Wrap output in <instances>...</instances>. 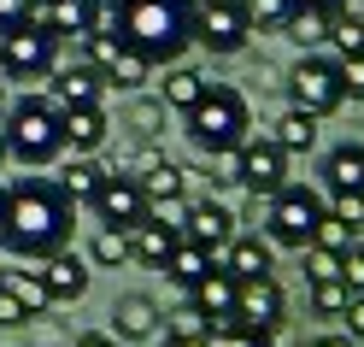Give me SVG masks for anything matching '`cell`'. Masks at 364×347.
<instances>
[{
    "label": "cell",
    "mask_w": 364,
    "mask_h": 347,
    "mask_svg": "<svg viewBox=\"0 0 364 347\" xmlns=\"http://www.w3.org/2000/svg\"><path fill=\"white\" fill-rule=\"evenodd\" d=\"M71 224L77 206L65 200L53 182L24 177L18 189H6V212H0V247L12 259H53L71 247Z\"/></svg>",
    "instance_id": "1"
},
{
    "label": "cell",
    "mask_w": 364,
    "mask_h": 347,
    "mask_svg": "<svg viewBox=\"0 0 364 347\" xmlns=\"http://www.w3.org/2000/svg\"><path fill=\"white\" fill-rule=\"evenodd\" d=\"M112 30L147 65H176V53L194 41V6L188 0H124L112 12Z\"/></svg>",
    "instance_id": "2"
},
{
    "label": "cell",
    "mask_w": 364,
    "mask_h": 347,
    "mask_svg": "<svg viewBox=\"0 0 364 347\" xmlns=\"http://www.w3.org/2000/svg\"><path fill=\"white\" fill-rule=\"evenodd\" d=\"M0 142H6V159L18 165H53L65 153V130H59V106L48 95H24L6 106L0 118Z\"/></svg>",
    "instance_id": "3"
},
{
    "label": "cell",
    "mask_w": 364,
    "mask_h": 347,
    "mask_svg": "<svg viewBox=\"0 0 364 347\" xmlns=\"http://www.w3.org/2000/svg\"><path fill=\"white\" fill-rule=\"evenodd\" d=\"M188 118V142L200 147V153H235L247 135H253V106H247V95H235V88H223V83H212L206 88V100H200L194 112H182Z\"/></svg>",
    "instance_id": "4"
},
{
    "label": "cell",
    "mask_w": 364,
    "mask_h": 347,
    "mask_svg": "<svg viewBox=\"0 0 364 347\" xmlns=\"http://www.w3.org/2000/svg\"><path fill=\"white\" fill-rule=\"evenodd\" d=\"M317 224H323V195L306 189V182H282V189L264 200V242L270 247L306 253L311 236H317Z\"/></svg>",
    "instance_id": "5"
},
{
    "label": "cell",
    "mask_w": 364,
    "mask_h": 347,
    "mask_svg": "<svg viewBox=\"0 0 364 347\" xmlns=\"http://www.w3.org/2000/svg\"><path fill=\"white\" fill-rule=\"evenodd\" d=\"M288 95H294V112H311V118H329V112L347 100L341 88V59H323V53H306L300 65L288 71Z\"/></svg>",
    "instance_id": "6"
},
{
    "label": "cell",
    "mask_w": 364,
    "mask_h": 347,
    "mask_svg": "<svg viewBox=\"0 0 364 347\" xmlns=\"http://www.w3.org/2000/svg\"><path fill=\"white\" fill-rule=\"evenodd\" d=\"M53 65H59V36H53V30H41V24L6 30V41H0V71H6L12 83L53 77Z\"/></svg>",
    "instance_id": "7"
},
{
    "label": "cell",
    "mask_w": 364,
    "mask_h": 347,
    "mask_svg": "<svg viewBox=\"0 0 364 347\" xmlns=\"http://www.w3.org/2000/svg\"><path fill=\"white\" fill-rule=\"evenodd\" d=\"M247 36H253V18H247L241 0H194V41L218 59H230L247 48Z\"/></svg>",
    "instance_id": "8"
},
{
    "label": "cell",
    "mask_w": 364,
    "mask_h": 347,
    "mask_svg": "<svg viewBox=\"0 0 364 347\" xmlns=\"http://www.w3.org/2000/svg\"><path fill=\"white\" fill-rule=\"evenodd\" d=\"M82 48H88V65L100 71V83H118V88H141V83L153 77V65H147L141 53H135V48H124L112 24L88 30V36H82Z\"/></svg>",
    "instance_id": "9"
},
{
    "label": "cell",
    "mask_w": 364,
    "mask_h": 347,
    "mask_svg": "<svg viewBox=\"0 0 364 347\" xmlns=\"http://www.w3.org/2000/svg\"><path fill=\"white\" fill-rule=\"evenodd\" d=\"M235 182L270 200V195L288 182V153L270 142V135H247V142L235 147Z\"/></svg>",
    "instance_id": "10"
},
{
    "label": "cell",
    "mask_w": 364,
    "mask_h": 347,
    "mask_svg": "<svg viewBox=\"0 0 364 347\" xmlns=\"http://www.w3.org/2000/svg\"><path fill=\"white\" fill-rule=\"evenodd\" d=\"M230 323H247V330H264V336H277L282 323H288V294L277 276H259V283H241L235 289V318Z\"/></svg>",
    "instance_id": "11"
},
{
    "label": "cell",
    "mask_w": 364,
    "mask_h": 347,
    "mask_svg": "<svg viewBox=\"0 0 364 347\" xmlns=\"http://www.w3.org/2000/svg\"><path fill=\"white\" fill-rule=\"evenodd\" d=\"M95 218L106 224V229H135L147 218V195H141V182L135 177H124V171H106V182L95 189Z\"/></svg>",
    "instance_id": "12"
},
{
    "label": "cell",
    "mask_w": 364,
    "mask_h": 347,
    "mask_svg": "<svg viewBox=\"0 0 364 347\" xmlns=\"http://www.w3.org/2000/svg\"><path fill=\"white\" fill-rule=\"evenodd\" d=\"M30 24L53 30V36L65 41V36L100 30V24H106V6H100V0H30Z\"/></svg>",
    "instance_id": "13"
},
{
    "label": "cell",
    "mask_w": 364,
    "mask_h": 347,
    "mask_svg": "<svg viewBox=\"0 0 364 347\" xmlns=\"http://www.w3.org/2000/svg\"><path fill=\"white\" fill-rule=\"evenodd\" d=\"M182 242H194V247H206V253L230 247L235 242V212L223 200H194L188 206V224H182Z\"/></svg>",
    "instance_id": "14"
},
{
    "label": "cell",
    "mask_w": 364,
    "mask_h": 347,
    "mask_svg": "<svg viewBox=\"0 0 364 347\" xmlns=\"http://www.w3.org/2000/svg\"><path fill=\"white\" fill-rule=\"evenodd\" d=\"M59 130H65V147H71L77 159H95L100 147H106V112L100 106H65L59 112Z\"/></svg>",
    "instance_id": "15"
},
{
    "label": "cell",
    "mask_w": 364,
    "mask_h": 347,
    "mask_svg": "<svg viewBox=\"0 0 364 347\" xmlns=\"http://www.w3.org/2000/svg\"><path fill=\"white\" fill-rule=\"evenodd\" d=\"M100 88H106V83H100V71H95L88 59H82V65H53V95H48V100H53L59 112H65V106H100Z\"/></svg>",
    "instance_id": "16"
},
{
    "label": "cell",
    "mask_w": 364,
    "mask_h": 347,
    "mask_svg": "<svg viewBox=\"0 0 364 347\" xmlns=\"http://www.w3.org/2000/svg\"><path fill=\"white\" fill-rule=\"evenodd\" d=\"M41 283H48V300H53V306H71V300L88 294V265L65 247V253H53V259H41Z\"/></svg>",
    "instance_id": "17"
},
{
    "label": "cell",
    "mask_w": 364,
    "mask_h": 347,
    "mask_svg": "<svg viewBox=\"0 0 364 347\" xmlns=\"http://www.w3.org/2000/svg\"><path fill=\"white\" fill-rule=\"evenodd\" d=\"M218 271H230L235 283H259V276H270V242L235 236L230 247H218Z\"/></svg>",
    "instance_id": "18"
},
{
    "label": "cell",
    "mask_w": 364,
    "mask_h": 347,
    "mask_svg": "<svg viewBox=\"0 0 364 347\" xmlns=\"http://www.w3.org/2000/svg\"><path fill=\"white\" fill-rule=\"evenodd\" d=\"M112 336H118V341H153V336H159L153 294H124L118 306H112Z\"/></svg>",
    "instance_id": "19"
},
{
    "label": "cell",
    "mask_w": 364,
    "mask_h": 347,
    "mask_svg": "<svg viewBox=\"0 0 364 347\" xmlns=\"http://www.w3.org/2000/svg\"><path fill=\"white\" fill-rule=\"evenodd\" d=\"M235 289H241V283H235V276L212 265V271H206V276H200V283L188 289V300H194V306H200V312H206L212 323H230V318H235Z\"/></svg>",
    "instance_id": "20"
},
{
    "label": "cell",
    "mask_w": 364,
    "mask_h": 347,
    "mask_svg": "<svg viewBox=\"0 0 364 347\" xmlns=\"http://www.w3.org/2000/svg\"><path fill=\"white\" fill-rule=\"evenodd\" d=\"M323 182L329 195H364V147L358 142H341L323 153Z\"/></svg>",
    "instance_id": "21"
},
{
    "label": "cell",
    "mask_w": 364,
    "mask_h": 347,
    "mask_svg": "<svg viewBox=\"0 0 364 347\" xmlns=\"http://www.w3.org/2000/svg\"><path fill=\"white\" fill-rule=\"evenodd\" d=\"M176 242H182L176 229H165L159 218H141V224L129 229V259H141V265H153V271H165V259L176 253Z\"/></svg>",
    "instance_id": "22"
},
{
    "label": "cell",
    "mask_w": 364,
    "mask_h": 347,
    "mask_svg": "<svg viewBox=\"0 0 364 347\" xmlns=\"http://www.w3.org/2000/svg\"><path fill=\"white\" fill-rule=\"evenodd\" d=\"M141 195H147V206H159V200H176L182 195V182H188V171L176 165V159H159V153H147L141 159Z\"/></svg>",
    "instance_id": "23"
},
{
    "label": "cell",
    "mask_w": 364,
    "mask_h": 347,
    "mask_svg": "<svg viewBox=\"0 0 364 347\" xmlns=\"http://www.w3.org/2000/svg\"><path fill=\"white\" fill-rule=\"evenodd\" d=\"M100 182H106V171H100V159H77L71 153V165H65L59 177H53V189L65 195V200H95V189H100Z\"/></svg>",
    "instance_id": "24"
},
{
    "label": "cell",
    "mask_w": 364,
    "mask_h": 347,
    "mask_svg": "<svg viewBox=\"0 0 364 347\" xmlns=\"http://www.w3.org/2000/svg\"><path fill=\"white\" fill-rule=\"evenodd\" d=\"M206 71H194V65H171L165 71V106H176V112H194L200 100H206Z\"/></svg>",
    "instance_id": "25"
},
{
    "label": "cell",
    "mask_w": 364,
    "mask_h": 347,
    "mask_svg": "<svg viewBox=\"0 0 364 347\" xmlns=\"http://www.w3.org/2000/svg\"><path fill=\"white\" fill-rule=\"evenodd\" d=\"M270 142H277L282 153H311L317 147V118H311V112H282V118L277 124H270Z\"/></svg>",
    "instance_id": "26"
},
{
    "label": "cell",
    "mask_w": 364,
    "mask_h": 347,
    "mask_svg": "<svg viewBox=\"0 0 364 347\" xmlns=\"http://www.w3.org/2000/svg\"><path fill=\"white\" fill-rule=\"evenodd\" d=\"M212 265H218V259H212L206 247H194V242H176V253L165 259V276H171L176 289H194V283H200V276H206Z\"/></svg>",
    "instance_id": "27"
},
{
    "label": "cell",
    "mask_w": 364,
    "mask_h": 347,
    "mask_svg": "<svg viewBox=\"0 0 364 347\" xmlns=\"http://www.w3.org/2000/svg\"><path fill=\"white\" fill-rule=\"evenodd\" d=\"M0 283H6V289L18 294V306L30 312V323L53 306V300H48V283H41V271H0Z\"/></svg>",
    "instance_id": "28"
},
{
    "label": "cell",
    "mask_w": 364,
    "mask_h": 347,
    "mask_svg": "<svg viewBox=\"0 0 364 347\" xmlns=\"http://www.w3.org/2000/svg\"><path fill=\"white\" fill-rule=\"evenodd\" d=\"M212 330H218V323L200 312L194 300H182V306L171 312V330H165V336H171V341H200V347H206V336H212Z\"/></svg>",
    "instance_id": "29"
},
{
    "label": "cell",
    "mask_w": 364,
    "mask_h": 347,
    "mask_svg": "<svg viewBox=\"0 0 364 347\" xmlns=\"http://www.w3.org/2000/svg\"><path fill=\"white\" fill-rule=\"evenodd\" d=\"M323 41H335V53H341V59L364 53V18H358V12H335V18H329V36H323Z\"/></svg>",
    "instance_id": "30"
},
{
    "label": "cell",
    "mask_w": 364,
    "mask_h": 347,
    "mask_svg": "<svg viewBox=\"0 0 364 347\" xmlns=\"http://www.w3.org/2000/svg\"><path fill=\"white\" fill-rule=\"evenodd\" d=\"M288 41H294V48H317V41H323L329 36V18L323 12H306V6H294V18H288Z\"/></svg>",
    "instance_id": "31"
},
{
    "label": "cell",
    "mask_w": 364,
    "mask_h": 347,
    "mask_svg": "<svg viewBox=\"0 0 364 347\" xmlns=\"http://www.w3.org/2000/svg\"><path fill=\"white\" fill-rule=\"evenodd\" d=\"M95 265H129V229H95V247H88Z\"/></svg>",
    "instance_id": "32"
},
{
    "label": "cell",
    "mask_w": 364,
    "mask_h": 347,
    "mask_svg": "<svg viewBox=\"0 0 364 347\" xmlns=\"http://www.w3.org/2000/svg\"><path fill=\"white\" fill-rule=\"evenodd\" d=\"M311 247H329V253H347V247H358V229H347L341 218H329V206H323V224H317V236H311Z\"/></svg>",
    "instance_id": "33"
},
{
    "label": "cell",
    "mask_w": 364,
    "mask_h": 347,
    "mask_svg": "<svg viewBox=\"0 0 364 347\" xmlns=\"http://www.w3.org/2000/svg\"><path fill=\"white\" fill-rule=\"evenodd\" d=\"M247 18H253L259 30H282L288 18H294V0H241Z\"/></svg>",
    "instance_id": "34"
},
{
    "label": "cell",
    "mask_w": 364,
    "mask_h": 347,
    "mask_svg": "<svg viewBox=\"0 0 364 347\" xmlns=\"http://www.w3.org/2000/svg\"><path fill=\"white\" fill-rule=\"evenodd\" d=\"M206 347H270V336L247 330V323H218V330L206 336Z\"/></svg>",
    "instance_id": "35"
},
{
    "label": "cell",
    "mask_w": 364,
    "mask_h": 347,
    "mask_svg": "<svg viewBox=\"0 0 364 347\" xmlns=\"http://www.w3.org/2000/svg\"><path fill=\"white\" fill-rule=\"evenodd\" d=\"M347 283H311V312L317 318H341V312H347Z\"/></svg>",
    "instance_id": "36"
},
{
    "label": "cell",
    "mask_w": 364,
    "mask_h": 347,
    "mask_svg": "<svg viewBox=\"0 0 364 347\" xmlns=\"http://www.w3.org/2000/svg\"><path fill=\"white\" fill-rule=\"evenodd\" d=\"M306 283H341V253L306 247Z\"/></svg>",
    "instance_id": "37"
},
{
    "label": "cell",
    "mask_w": 364,
    "mask_h": 347,
    "mask_svg": "<svg viewBox=\"0 0 364 347\" xmlns=\"http://www.w3.org/2000/svg\"><path fill=\"white\" fill-rule=\"evenodd\" d=\"M341 283H347V294H364V247L341 253Z\"/></svg>",
    "instance_id": "38"
},
{
    "label": "cell",
    "mask_w": 364,
    "mask_h": 347,
    "mask_svg": "<svg viewBox=\"0 0 364 347\" xmlns=\"http://www.w3.org/2000/svg\"><path fill=\"white\" fill-rule=\"evenodd\" d=\"M329 218H341L347 229H364V195H335V206H329Z\"/></svg>",
    "instance_id": "39"
},
{
    "label": "cell",
    "mask_w": 364,
    "mask_h": 347,
    "mask_svg": "<svg viewBox=\"0 0 364 347\" xmlns=\"http://www.w3.org/2000/svg\"><path fill=\"white\" fill-rule=\"evenodd\" d=\"M341 88H347L353 100H364V53H353V59H341Z\"/></svg>",
    "instance_id": "40"
},
{
    "label": "cell",
    "mask_w": 364,
    "mask_h": 347,
    "mask_svg": "<svg viewBox=\"0 0 364 347\" xmlns=\"http://www.w3.org/2000/svg\"><path fill=\"white\" fill-rule=\"evenodd\" d=\"M18 323H30V312L18 306V294L6 283H0V330H18Z\"/></svg>",
    "instance_id": "41"
},
{
    "label": "cell",
    "mask_w": 364,
    "mask_h": 347,
    "mask_svg": "<svg viewBox=\"0 0 364 347\" xmlns=\"http://www.w3.org/2000/svg\"><path fill=\"white\" fill-rule=\"evenodd\" d=\"M30 24V0H0V30H18Z\"/></svg>",
    "instance_id": "42"
},
{
    "label": "cell",
    "mask_w": 364,
    "mask_h": 347,
    "mask_svg": "<svg viewBox=\"0 0 364 347\" xmlns=\"http://www.w3.org/2000/svg\"><path fill=\"white\" fill-rule=\"evenodd\" d=\"M341 318H347V336H353V341H364V294H353Z\"/></svg>",
    "instance_id": "43"
},
{
    "label": "cell",
    "mask_w": 364,
    "mask_h": 347,
    "mask_svg": "<svg viewBox=\"0 0 364 347\" xmlns=\"http://www.w3.org/2000/svg\"><path fill=\"white\" fill-rule=\"evenodd\" d=\"M159 124H165V106H135V130L141 135H153Z\"/></svg>",
    "instance_id": "44"
},
{
    "label": "cell",
    "mask_w": 364,
    "mask_h": 347,
    "mask_svg": "<svg viewBox=\"0 0 364 347\" xmlns=\"http://www.w3.org/2000/svg\"><path fill=\"white\" fill-rule=\"evenodd\" d=\"M294 6H306V12H323V18H335V12H347V0H294Z\"/></svg>",
    "instance_id": "45"
},
{
    "label": "cell",
    "mask_w": 364,
    "mask_h": 347,
    "mask_svg": "<svg viewBox=\"0 0 364 347\" xmlns=\"http://www.w3.org/2000/svg\"><path fill=\"white\" fill-rule=\"evenodd\" d=\"M77 347H118V341H112V336H100V330H95V336H77Z\"/></svg>",
    "instance_id": "46"
},
{
    "label": "cell",
    "mask_w": 364,
    "mask_h": 347,
    "mask_svg": "<svg viewBox=\"0 0 364 347\" xmlns=\"http://www.w3.org/2000/svg\"><path fill=\"white\" fill-rule=\"evenodd\" d=\"M317 347H358V341H353V336H323Z\"/></svg>",
    "instance_id": "47"
},
{
    "label": "cell",
    "mask_w": 364,
    "mask_h": 347,
    "mask_svg": "<svg viewBox=\"0 0 364 347\" xmlns=\"http://www.w3.org/2000/svg\"><path fill=\"white\" fill-rule=\"evenodd\" d=\"M165 347H200V341H171V336H165Z\"/></svg>",
    "instance_id": "48"
},
{
    "label": "cell",
    "mask_w": 364,
    "mask_h": 347,
    "mask_svg": "<svg viewBox=\"0 0 364 347\" xmlns=\"http://www.w3.org/2000/svg\"><path fill=\"white\" fill-rule=\"evenodd\" d=\"M100 6H106V12H118V6H124V0H100Z\"/></svg>",
    "instance_id": "49"
},
{
    "label": "cell",
    "mask_w": 364,
    "mask_h": 347,
    "mask_svg": "<svg viewBox=\"0 0 364 347\" xmlns=\"http://www.w3.org/2000/svg\"><path fill=\"white\" fill-rule=\"evenodd\" d=\"M0 212H6V182H0Z\"/></svg>",
    "instance_id": "50"
},
{
    "label": "cell",
    "mask_w": 364,
    "mask_h": 347,
    "mask_svg": "<svg viewBox=\"0 0 364 347\" xmlns=\"http://www.w3.org/2000/svg\"><path fill=\"white\" fill-rule=\"evenodd\" d=\"M0 118H6V95H0Z\"/></svg>",
    "instance_id": "51"
},
{
    "label": "cell",
    "mask_w": 364,
    "mask_h": 347,
    "mask_svg": "<svg viewBox=\"0 0 364 347\" xmlns=\"http://www.w3.org/2000/svg\"><path fill=\"white\" fill-rule=\"evenodd\" d=\"M0 165H6V142H0Z\"/></svg>",
    "instance_id": "52"
},
{
    "label": "cell",
    "mask_w": 364,
    "mask_h": 347,
    "mask_svg": "<svg viewBox=\"0 0 364 347\" xmlns=\"http://www.w3.org/2000/svg\"><path fill=\"white\" fill-rule=\"evenodd\" d=\"M306 347H317V341H306Z\"/></svg>",
    "instance_id": "53"
},
{
    "label": "cell",
    "mask_w": 364,
    "mask_h": 347,
    "mask_svg": "<svg viewBox=\"0 0 364 347\" xmlns=\"http://www.w3.org/2000/svg\"><path fill=\"white\" fill-rule=\"evenodd\" d=\"M188 6H194V0H188Z\"/></svg>",
    "instance_id": "54"
}]
</instances>
